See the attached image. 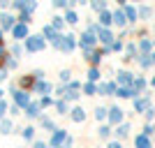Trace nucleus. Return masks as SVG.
Instances as JSON below:
<instances>
[{"instance_id": "1", "label": "nucleus", "mask_w": 155, "mask_h": 148, "mask_svg": "<svg viewBox=\"0 0 155 148\" xmlns=\"http://www.w3.org/2000/svg\"><path fill=\"white\" fill-rule=\"evenodd\" d=\"M137 146H139V148H148V139H146V136H141V139L137 141Z\"/></svg>"}]
</instances>
